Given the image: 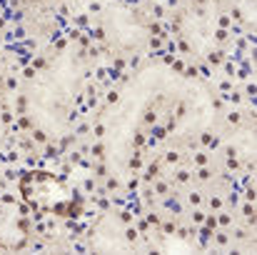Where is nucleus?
I'll return each mask as SVG.
<instances>
[{"label":"nucleus","mask_w":257,"mask_h":255,"mask_svg":"<svg viewBox=\"0 0 257 255\" xmlns=\"http://www.w3.org/2000/svg\"><path fill=\"white\" fill-rule=\"evenodd\" d=\"M100 38L110 50L120 55H140L150 43V28L145 25L143 15L127 5H110L100 13Z\"/></svg>","instance_id":"3"},{"label":"nucleus","mask_w":257,"mask_h":255,"mask_svg":"<svg viewBox=\"0 0 257 255\" xmlns=\"http://www.w3.org/2000/svg\"><path fill=\"white\" fill-rule=\"evenodd\" d=\"M87 58L73 45H63L30 70L23 90V115L28 125L48 140L65 135L75 120L85 93Z\"/></svg>","instance_id":"1"},{"label":"nucleus","mask_w":257,"mask_h":255,"mask_svg":"<svg viewBox=\"0 0 257 255\" xmlns=\"http://www.w3.org/2000/svg\"><path fill=\"white\" fill-rule=\"evenodd\" d=\"M5 135V113H3V105H0V140Z\"/></svg>","instance_id":"5"},{"label":"nucleus","mask_w":257,"mask_h":255,"mask_svg":"<svg viewBox=\"0 0 257 255\" xmlns=\"http://www.w3.org/2000/svg\"><path fill=\"white\" fill-rule=\"evenodd\" d=\"M177 35L185 43L187 50L200 53L202 48H212L215 43V25L212 18L205 8L200 5H190L182 10L180 15V25H177Z\"/></svg>","instance_id":"4"},{"label":"nucleus","mask_w":257,"mask_h":255,"mask_svg":"<svg viewBox=\"0 0 257 255\" xmlns=\"http://www.w3.org/2000/svg\"><path fill=\"white\" fill-rule=\"evenodd\" d=\"M20 195L25 203L45 215L73 218L80 213V195L78 190L58 173L50 170H30L20 178Z\"/></svg>","instance_id":"2"}]
</instances>
